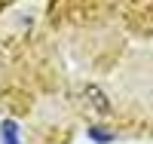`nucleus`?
Returning a JSON list of instances; mask_svg holds the SVG:
<instances>
[{"mask_svg":"<svg viewBox=\"0 0 153 144\" xmlns=\"http://www.w3.org/2000/svg\"><path fill=\"white\" fill-rule=\"evenodd\" d=\"M83 104H86V107L92 110V113H101V116L113 110V101L107 98V92H104V89H101V86H95V83H86V86H83Z\"/></svg>","mask_w":153,"mask_h":144,"instance_id":"obj_1","label":"nucleus"},{"mask_svg":"<svg viewBox=\"0 0 153 144\" xmlns=\"http://www.w3.org/2000/svg\"><path fill=\"white\" fill-rule=\"evenodd\" d=\"M3 132H6V144H19V141H16V126H12L9 120L3 123Z\"/></svg>","mask_w":153,"mask_h":144,"instance_id":"obj_2","label":"nucleus"}]
</instances>
